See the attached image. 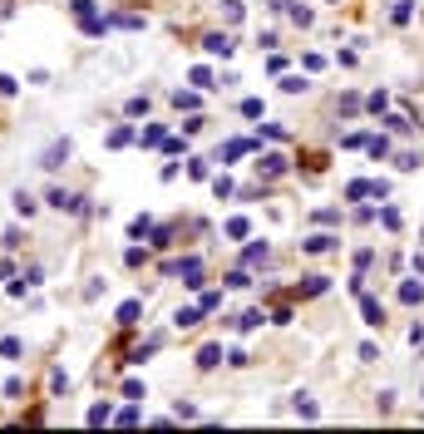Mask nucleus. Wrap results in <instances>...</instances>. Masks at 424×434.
<instances>
[{"mask_svg": "<svg viewBox=\"0 0 424 434\" xmlns=\"http://www.w3.org/2000/svg\"><path fill=\"white\" fill-rule=\"evenodd\" d=\"M202 49L212 54V60H232V49H237V45H232V35H227V30H212V35H202Z\"/></svg>", "mask_w": 424, "mask_h": 434, "instance_id": "nucleus-1", "label": "nucleus"}, {"mask_svg": "<svg viewBox=\"0 0 424 434\" xmlns=\"http://www.w3.org/2000/svg\"><path fill=\"white\" fill-rule=\"evenodd\" d=\"M286 163H291V158L272 148V153H261V158H256V173L267 178V183H272V178H282V173H286Z\"/></svg>", "mask_w": 424, "mask_h": 434, "instance_id": "nucleus-2", "label": "nucleus"}, {"mask_svg": "<svg viewBox=\"0 0 424 434\" xmlns=\"http://www.w3.org/2000/svg\"><path fill=\"white\" fill-rule=\"evenodd\" d=\"M256 148H261L256 138H227V143L218 148V163H237L242 153H256Z\"/></svg>", "mask_w": 424, "mask_h": 434, "instance_id": "nucleus-3", "label": "nucleus"}, {"mask_svg": "<svg viewBox=\"0 0 424 434\" xmlns=\"http://www.w3.org/2000/svg\"><path fill=\"white\" fill-rule=\"evenodd\" d=\"M65 158H70V138H55V143H49V148L40 153V168H44V173H55Z\"/></svg>", "mask_w": 424, "mask_h": 434, "instance_id": "nucleus-4", "label": "nucleus"}, {"mask_svg": "<svg viewBox=\"0 0 424 434\" xmlns=\"http://www.w3.org/2000/svg\"><path fill=\"white\" fill-rule=\"evenodd\" d=\"M178 277H183L188 291H202V262H197V257H183V262H178Z\"/></svg>", "mask_w": 424, "mask_h": 434, "instance_id": "nucleus-5", "label": "nucleus"}, {"mask_svg": "<svg viewBox=\"0 0 424 434\" xmlns=\"http://www.w3.org/2000/svg\"><path fill=\"white\" fill-rule=\"evenodd\" d=\"M336 247H341V237H331V232H316V237L301 242V252H311V257H326V252H336Z\"/></svg>", "mask_w": 424, "mask_h": 434, "instance_id": "nucleus-6", "label": "nucleus"}, {"mask_svg": "<svg viewBox=\"0 0 424 434\" xmlns=\"http://www.w3.org/2000/svg\"><path fill=\"white\" fill-rule=\"evenodd\" d=\"M49 207H60V212H79L84 207V198H74V193H65V188H49V198H44Z\"/></svg>", "mask_w": 424, "mask_h": 434, "instance_id": "nucleus-7", "label": "nucleus"}, {"mask_svg": "<svg viewBox=\"0 0 424 434\" xmlns=\"http://www.w3.org/2000/svg\"><path fill=\"white\" fill-rule=\"evenodd\" d=\"M138 316H143V301H138V296H133V301H124V306L114 311V321L124 326V331H133V326H138Z\"/></svg>", "mask_w": 424, "mask_h": 434, "instance_id": "nucleus-8", "label": "nucleus"}, {"mask_svg": "<svg viewBox=\"0 0 424 434\" xmlns=\"http://www.w3.org/2000/svg\"><path fill=\"white\" fill-rule=\"evenodd\" d=\"M104 143H109V148H129V143H138V129H133V124H114Z\"/></svg>", "mask_w": 424, "mask_h": 434, "instance_id": "nucleus-9", "label": "nucleus"}, {"mask_svg": "<svg viewBox=\"0 0 424 434\" xmlns=\"http://www.w3.org/2000/svg\"><path fill=\"white\" fill-rule=\"evenodd\" d=\"M360 316H365V326H385V306L375 296H365V291H360Z\"/></svg>", "mask_w": 424, "mask_h": 434, "instance_id": "nucleus-10", "label": "nucleus"}, {"mask_svg": "<svg viewBox=\"0 0 424 434\" xmlns=\"http://www.w3.org/2000/svg\"><path fill=\"white\" fill-rule=\"evenodd\" d=\"M360 198H375V178H350L345 183V202H360Z\"/></svg>", "mask_w": 424, "mask_h": 434, "instance_id": "nucleus-11", "label": "nucleus"}, {"mask_svg": "<svg viewBox=\"0 0 424 434\" xmlns=\"http://www.w3.org/2000/svg\"><path fill=\"white\" fill-rule=\"evenodd\" d=\"M326 287H331V282H326V277H301V282H296V287H291V296H301V301H306V296H321V291H326Z\"/></svg>", "mask_w": 424, "mask_h": 434, "instance_id": "nucleus-12", "label": "nucleus"}, {"mask_svg": "<svg viewBox=\"0 0 424 434\" xmlns=\"http://www.w3.org/2000/svg\"><path fill=\"white\" fill-rule=\"evenodd\" d=\"M202 316H207L202 306H178V311H173V326H178V331H193V326H197Z\"/></svg>", "mask_w": 424, "mask_h": 434, "instance_id": "nucleus-13", "label": "nucleus"}, {"mask_svg": "<svg viewBox=\"0 0 424 434\" xmlns=\"http://www.w3.org/2000/svg\"><path fill=\"white\" fill-rule=\"evenodd\" d=\"M197 89H173V108H178V114H197Z\"/></svg>", "mask_w": 424, "mask_h": 434, "instance_id": "nucleus-14", "label": "nucleus"}, {"mask_svg": "<svg viewBox=\"0 0 424 434\" xmlns=\"http://www.w3.org/2000/svg\"><path fill=\"white\" fill-rule=\"evenodd\" d=\"M222 360H227V355H222V346H202V351H197V370H218Z\"/></svg>", "mask_w": 424, "mask_h": 434, "instance_id": "nucleus-15", "label": "nucleus"}, {"mask_svg": "<svg viewBox=\"0 0 424 434\" xmlns=\"http://www.w3.org/2000/svg\"><path fill=\"white\" fill-rule=\"evenodd\" d=\"M222 232H227L232 242H247V237H252V223H247V217H227V223H222Z\"/></svg>", "mask_w": 424, "mask_h": 434, "instance_id": "nucleus-16", "label": "nucleus"}, {"mask_svg": "<svg viewBox=\"0 0 424 434\" xmlns=\"http://www.w3.org/2000/svg\"><path fill=\"white\" fill-rule=\"evenodd\" d=\"M163 138H168V129H163V124H143V134H138V143H143V148H158Z\"/></svg>", "mask_w": 424, "mask_h": 434, "instance_id": "nucleus-17", "label": "nucleus"}, {"mask_svg": "<svg viewBox=\"0 0 424 434\" xmlns=\"http://www.w3.org/2000/svg\"><path fill=\"white\" fill-rule=\"evenodd\" d=\"M267 257H272V247H267V242H252V247L242 252V266H261Z\"/></svg>", "mask_w": 424, "mask_h": 434, "instance_id": "nucleus-18", "label": "nucleus"}, {"mask_svg": "<svg viewBox=\"0 0 424 434\" xmlns=\"http://www.w3.org/2000/svg\"><path fill=\"white\" fill-rule=\"evenodd\" d=\"M109 25H114V30H143V15H133V10H119V15H109Z\"/></svg>", "mask_w": 424, "mask_h": 434, "instance_id": "nucleus-19", "label": "nucleus"}, {"mask_svg": "<svg viewBox=\"0 0 424 434\" xmlns=\"http://www.w3.org/2000/svg\"><path fill=\"white\" fill-rule=\"evenodd\" d=\"M400 301L405 306H419L424 301V282H400Z\"/></svg>", "mask_w": 424, "mask_h": 434, "instance_id": "nucleus-20", "label": "nucleus"}, {"mask_svg": "<svg viewBox=\"0 0 424 434\" xmlns=\"http://www.w3.org/2000/svg\"><path fill=\"white\" fill-rule=\"evenodd\" d=\"M261 321H267V311H242V316H237L232 326H237V331L247 336V331H256V326H261Z\"/></svg>", "mask_w": 424, "mask_h": 434, "instance_id": "nucleus-21", "label": "nucleus"}, {"mask_svg": "<svg viewBox=\"0 0 424 434\" xmlns=\"http://www.w3.org/2000/svg\"><path fill=\"white\" fill-rule=\"evenodd\" d=\"M188 84H193V89H212V70H207V65H193V70H188Z\"/></svg>", "mask_w": 424, "mask_h": 434, "instance_id": "nucleus-22", "label": "nucleus"}, {"mask_svg": "<svg viewBox=\"0 0 424 434\" xmlns=\"http://www.w3.org/2000/svg\"><path fill=\"white\" fill-rule=\"evenodd\" d=\"M227 287H232V291H247V287H252V266H237V271H227Z\"/></svg>", "mask_w": 424, "mask_h": 434, "instance_id": "nucleus-23", "label": "nucleus"}, {"mask_svg": "<svg viewBox=\"0 0 424 434\" xmlns=\"http://www.w3.org/2000/svg\"><path fill=\"white\" fill-rule=\"evenodd\" d=\"M84 419H89L94 429H99V424H109V419H114V405H109V400H104V405H94V410H89Z\"/></svg>", "mask_w": 424, "mask_h": 434, "instance_id": "nucleus-24", "label": "nucleus"}, {"mask_svg": "<svg viewBox=\"0 0 424 434\" xmlns=\"http://www.w3.org/2000/svg\"><path fill=\"white\" fill-rule=\"evenodd\" d=\"M365 153H370V158H390V138H385V134L365 138Z\"/></svg>", "mask_w": 424, "mask_h": 434, "instance_id": "nucleus-25", "label": "nucleus"}, {"mask_svg": "<svg viewBox=\"0 0 424 434\" xmlns=\"http://www.w3.org/2000/svg\"><path fill=\"white\" fill-rule=\"evenodd\" d=\"M390 20H395V25H409V20H414V6H409V0H395V6H390Z\"/></svg>", "mask_w": 424, "mask_h": 434, "instance_id": "nucleus-26", "label": "nucleus"}, {"mask_svg": "<svg viewBox=\"0 0 424 434\" xmlns=\"http://www.w3.org/2000/svg\"><path fill=\"white\" fill-rule=\"evenodd\" d=\"M291 410H296L301 419H316V415H321V410H316V400H311V395H296V400H291Z\"/></svg>", "mask_w": 424, "mask_h": 434, "instance_id": "nucleus-27", "label": "nucleus"}, {"mask_svg": "<svg viewBox=\"0 0 424 434\" xmlns=\"http://www.w3.org/2000/svg\"><path fill=\"white\" fill-rule=\"evenodd\" d=\"M188 178H197V183L212 178V163H207V158H188Z\"/></svg>", "mask_w": 424, "mask_h": 434, "instance_id": "nucleus-28", "label": "nucleus"}, {"mask_svg": "<svg viewBox=\"0 0 424 434\" xmlns=\"http://www.w3.org/2000/svg\"><path fill=\"white\" fill-rule=\"evenodd\" d=\"M148 232H153V217H133V223H129V237L133 242H143Z\"/></svg>", "mask_w": 424, "mask_h": 434, "instance_id": "nucleus-29", "label": "nucleus"}, {"mask_svg": "<svg viewBox=\"0 0 424 434\" xmlns=\"http://www.w3.org/2000/svg\"><path fill=\"white\" fill-rule=\"evenodd\" d=\"M0 355H6V360H20V355H25L20 336H6V341H0Z\"/></svg>", "mask_w": 424, "mask_h": 434, "instance_id": "nucleus-30", "label": "nucleus"}, {"mask_svg": "<svg viewBox=\"0 0 424 434\" xmlns=\"http://www.w3.org/2000/svg\"><path fill=\"white\" fill-rule=\"evenodd\" d=\"M365 108H370V114H385V108H390V94H385V89H375V94L365 99Z\"/></svg>", "mask_w": 424, "mask_h": 434, "instance_id": "nucleus-31", "label": "nucleus"}, {"mask_svg": "<svg viewBox=\"0 0 424 434\" xmlns=\"http://www.w3.org/2000/svg\"><path fill=\"white\" fill-rule=\"evenodd\" d=\"M35 207H40V202H35V198L20 188V193H15V212H20V217H35Z\"/></svg>", "mask_w": 424, "mask_h": 434, "instance_id": "nucleus-32", "label": "nucleus"}, {"mask_svg": "<svg viewBox=\"0 0 424 434\" xmlns=\"http://www.w3.org/2000/svg\"><path fill=\"white\" fill-rule=\"evenodd\" d=\"M129 119H148V94H133L129 99Z\"/></svg>", "mask_w": 424, "mask_h": 434, "instance_id": "nucleus-33", "label": "nucleus"}, {"mask_svg": "<svg viewBox=\"0 0 424 434\" xmlns=\"http://www.w3.org/2000/svg\"><path fill=\"white\" fill-rule=\"evenodd\" d=\"M261 114H267V104H261V99H242V119H261Z\"/></svg>", "mask_w": 424, "mask_h": 434, "instance_id": "nucleus-34", "label": "nucleus"}, {"mask_svg": "<svg viewBox=\"0 0 424 434\" xmlns=\"http://www.w3.org/2000/svg\"><path fill=\"white\" fill-rule=\"evenodd\" d=\"M153 351H158V341H143V346H138V351H129V365H143V360H148V355H153Z\"/></svg>", "mask_w": 424, "mask_h": 434, "instance_id": "nucleus-35", "label": "nucleus"}, {"mask_svg": "<svg viewBox=\"0 0 424 434\" xmlns=\"http://www.w3.org/2000/svg\"><path fill=\"white\" fill-rule=\"evenodd\" d=\"M197 306H202V311L212 316V311H218V306H222V291H202V296H197Z\"/></svg>", "mask_w": 424, "mask_h": 434, "instance_id": "nucleus-36", "label": "nucleus"}, {"mask_svg": "<svg viewBox=\"0 0 424 434\" xmlns=\"http://www.w3.org/2000/svg\"><path fill=\"white\" fill-rule=\"evenodd\" d=\"M212 193H218V198H232L237 188H232V178H227V173H218V178H212Z\"/></svg>", "mask_w": 424, "mask_h": 434, "instance_id": "nucleus-37", "label": "nucleus"}, {"mask_svg": "<svg viewBox=\"0 0 424 434\" xmlns=\"http://www.w3.org/2000/svg\"><path fill=\"white\" fill-rule=\"evenodd\" d=\"M282 89H286V94H301V89H306V74H282Z\"/></svg>", "mask_w": 424, "mask_h": 434, "instance_id": "nucleus-38", "label": "nucleus"}, {"mask_svg": "<svg viewBox=\"0 0 424 434\" xmlns=\"http://www.w3.org/2000/svg\"><path fill=\"white\" fill-rule=\"evenodd\" d=\"M385 129H390V134H409V119H405V114H385Z\"/></svg>", "mask_w": 424, "mask_h": 434, "instance_id": "nucleus-39", "label": "nucleus"}, {"mask_svg": "<svg viewBox=\"0 0 424 434\" xmlns=\"http://www.w3.org/2000/svg\"><path fill=\"white\" fill-rule=\"evenodd\" d=\"M148 242H153V247H168V242H173V227H153Z\"/></svg>", "mask_w": 424, "mask_h": 434, "instance_id": "nucleus-40", "label": "nucleus"}, {"mask_svg": "<svg viewBox=\"0 0 424 434\" xmlns=\"http://www.w3.org/2000/svg\"><path fill=\"white\" fill-rule=\"evenodd\" d=\"M222 15H227V25H237L242 20V0H222Z\"/></svg>", "mask_w": 424, "mask_h": 434, "instance_id": "nucleus-41", "label": "nucleus"}, {"mask_svg": "<svg viewBox=\"0 0 424 434\" xmlns=\"http://www.w3.org/2000/svg\"><path fill=\"white\" fill-rule=\"evenodd\" d=\"M286 15H291V20H296V25H301V30H306V25H311V20H316V15H311V10H306V6H291V10H286Z\"/></svg>", "mask_w": 424, "mask_h": 434, "instance_id": "nucleus-42", "label": "nucleus"}, {"mask_svg": "<svg viewBox=\"0 0 424 434\" xmlns=\"http://www.w3.org/2000/svg\"><path fill=\"white\" fill-rule=\"evenodd\" d=\"M124 262H129V266H143V262H148V247H129Z\"/></svg>", "mask_w": 424, "mask_h": 434, "instance_id": "nucleus-43", "label": "nucleus"}, {"mask_svg": "<svg viewBox=\"0 0 424 434\" xmlns=\"http://www.w3.org/2000/svg\"><path fill=\"white\" fill-rule=\"evenodd\" d=\"M227 365H232V370H242V365H252V355L237 346V351H227Z\"/></svg>", "mask_w": 424, "mask_h": 434, "instance_id": "nucleus-44", "label": "nucleus"}, {"mask_svg": "<svg viewBox=\"0 0 424 434\" xmlns=\"http://www.w3.org/2000/svg\"><path fill=\"white\" fill-rule=\"evenodd\" d=\"M173 419H197V405H188V400H178V405H173Z\"/></svg>", "mask_w": 424, "mask_h": 434, "instance_id": "nucleus-45", "label": "nucleus"}, {"mask_svg": "<svg viewBox=\"0 0 424 434\" xmlns=\"http://www.w3.org/2000/svg\"><path fill=\"white\" fill-rule=\"evenodd\" d=\"M114 424H138V400H133L129 410H119V415H114Z\"/></svg>", "mask_w": 424, "mask_h": 434, "instance_id": "nucleus-46", "label": "nucleus"}, {"mask_svg": "<svg viewBox=\"0 0 424 434\" xmlns=\"http://www.w3.org/2000/svg\"><path fill=\"white\" fill-rule=\"evenodd\" d=\"M49 390H55V395H65V390H70V380H65V370H55V375H49Z\"/></svg>", "mask_w": 424, "mask_h": 434, "instance_id": "nucleus-47", "label": "nucleus"}, {"mask_svg": "<svg viewBox=\"0 0 424 434\" xmlns=\"http://www.w3.org/2000/svg\"><path fill=\"white\" fill-rule=\"evenodd\" d=\"M341 114H345V119H350V114H360V99H355V94H345V99H341Z\"/></svg>", "mask_w": 424, "mask_h": 434, "instance_id": "nucleus-48", "label": "nucleus"}, {"mask_svg": "<svg viewBox=\"0 0 424 434\" xmlns=\"http://www.w3.org/2000/svg\"><path fill=\"white\" fill-rule=\"evenodd\" d=\"M395 163H400V168H405V173H414V168H419V153H400Z\"/></svg>", "mask_w": 424, "mask_h": 434, "instance_id": "nucleus-49", "label": "nucleus"}, {"mask_svg": "<svg viewBox=\"0 0 424 434\" xmlns=\"http://www.w3.org/2000/svg\"><path fill=\"white\" fill-rule=\"evenodd\" d=\"M380 223H385L390 232H400V212H395V207H385V212H380Z\"/></svg>", "mask_w": 424, "mask_h": 434, "instance_id": "nucleus-50", "label": "nucleus"}, {"mask_svg": "<svg viewBox=\"0 0 424 434\" xmlns=\"http://www.w3.org/2000/svg\"><path fill=\"white\" fill-rule=\"evenodd\" d=\"M124 395L129 400H143V380H124Z\"/></svg>", "mask_w": 424, "mask_h": 434, "instance_id": "nucleus-51", "label": "nucleus"}, {"mask_svg": "<svg viewBox=\"0 0 424 434\" xmlns=\"http://www.w3.org/2000/svg\"><path fill=\"white\" fill-rule=\"evenodd\" d=\"M370 262H375V252H370V247H360V252H355V271H365Z\"/></svg>", "mask_w": 424, "mask_h": 434, "instance_id": "nucleus-52", "label": "nucleus"}, {"mask_svg": "<svg viewBox=\"0 0 424 434\" xmlns=\"http://www.w3.org/2000/svg\"><path fill=\"white\" fill-rule=\"evenodd\" d=\"M202 124H207V119H197V114H188V119H183V134H202Z\"/></svg>", "mask_w": 424, "mask_h": 434, "instance_id": "nucleus-53", "label": "nucleus"}, {"mask_svg": "<svg viewBox=\"0 0 424 434\" xmlns=\"http://www.w3.org/2000/svg\"><path fill=\"white\" fill-rule=\"evenodd\" d=\"M15 89H20V84H15L10 74H0V94H15Z\"/></svg>", "mask_w": 424, "mask_h": 434, "instance_id": "nucleus-54", "label": "nucleus"}, {"mask_svg": "<svg viewBox=\"0 0 424 434\" xmlns=\"http://www.w3.org/2000/svg\"><path fill=\"white\" fill-rule=\"evenodd\" d=\"M414 271H424V252H414Z\"/></svg>", "mask_w": 424, "mask_h": 434, "instance_id": "nucleus-55", "label": "nucleus"}]
</instances>
